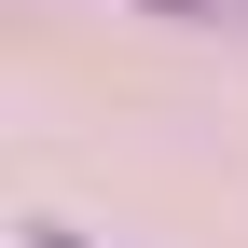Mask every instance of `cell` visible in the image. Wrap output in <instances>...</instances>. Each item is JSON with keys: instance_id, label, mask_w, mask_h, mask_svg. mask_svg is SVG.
<instances>
[{"instance_id": "7a4b0ae2", "label": "cell", "mask_w": 248, "mask_h": 248, "mask_svg": "<svg viewBox=\"0 0 248 248\" xmlns=\"http://www.w3.org/2000/svg\"><path fill=\"white\" fill-rule=\"evenodd\" d=\"M152 14H193V0H152Z\"/></svg>"}, {"instance_id": "6da1fadb", "label": "cell", "mask_w": 248, "mask_h": 248, "mask_svg": "<svg viewBox=\"0 0 248 248\" xmlns=\"http://www.w3.org/2000/svg\"><path fill=\"white\" fill-rule=\"evenodd\" d=\"M28 248H83V234H69V221H28Z\"/></svg>"}]
</instances>
